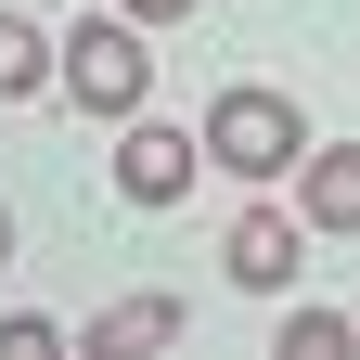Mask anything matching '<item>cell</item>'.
I'll return each instance as SVG.
<instances>
[{"instance_id": "1", "label": "cell", "mask_w": 360, "mask_h": 360, "mask_svg": "<svg viewBox=\"0 0 360 360\" xmlns=\"http://www.w3.org/2000/svg\"><path fill=\"white\" fill-rule=\"evenodd\" d=\"M206 155L232 167V180H283V167H309V116L283 103V90L232 77V90L206 103Z\"/></svg>"}, {"instance_id": "2", "label": "cell", "mask_w": 360, "mask_h": 360, "mask_svg": "<svg viewBox=\"0 0 360 360\" xmlns=\"http://www.w3.org/2000/svg\"><path fill=\"white\" fill-rule=\"evenodd\" d=\"M65 90H77L90 116H142V90H155L142 13H77V26H65Z\"/></svg>"}, {"instance_id": "3", "label": "cell", "mask_w": 360, "mask_h": 360, "mask_svg": "<svg viewBox=\"0 0 360 360\" xmlns=\"http://www.w3.org/2000/svg\"><path fill=\"white\" fill-rule=\"evenodd\" d=\"M193 167H219L193 129H155V116H129V142H116V193H129V206H180V193H193Z\"/></svg>"}, {"instance_id": "4", "label": "cell", "mask_w": 360, "mask_h": 360, "mask_svg": "<svg viewBox=\"0 0 360 360\" xmlns=\"http://www.w3.org/2000/svg\"><path fill=\"white\" fill-rule=\"evenodd\" d=\"M219 270L257 283V296H283V283H296V219H283V206H245L232 232H219Z\"/></svg>"}, {"instance_id": "5", "label": "cell", "mask_w": 360, "mask_h": 360, "mask_svg": "<svg viewBox=\"0 0 360 360\" xmlns=\"http://www.w3.org/2000/svg\"><path fill=\"white\" fill-rule=\"evenodd\" d=\"M296 206H309V232H360V142H309Z\"/></svg>"}, {"instance_id": "6", "label": "cell", "mask_w": 360, "mask_h": 360, "mask_svg": "<svg viewBox=\"0 0 360 360\" xmlns=\"http://www.w3.org/2000/svg\"><path fill=\"white\" fill-rule=\"evenodd\" d=\"M116 347H180V296H116L90 322V360H116Z\"/></svg>"}, {"instance_id": "7", "label": "cell", "mask_w": 360, "mask_h": 360, "mask_svg": "<svg viewBox=\"0 0 360 360\" xmlns=\"http://www.w3.org/2000/svg\"><path fill=\"white\" fill-rule=\"evenodd\" d=\"M39 77H65V39H39L26 13H0V103H26Z\"/></svg>"}, {"instance_id": "8", "label": "cell", "mask_w": 360, "mask_h": 360, "mask_svg": "<svg viewBox=\"0 0 360 360\" xmlns=\"http://www.w3.org/2000/svg\"><path fill=\"white\" fill-rule=\"evenodd\" d=\"M360 335L335 322V309H283V360H347Z\"/></svg>"}, {"instance_id": "9", "label": "cell", "mask_w": 360, "mask_h": 360, "mask_svg": "<svg viewBox=\"0 0 360 360\" xmlns=\"http://www.w3.org/2000/svg\"><path fill=\"white\" fill-rule=\"evenodd\" d=\"M116 13H142V26H180V13H193V0H116Z\"/></svg>"}, {"instance_id": "10", "label": "cell", "mask_w": 360, "mask_h": 360, "mask_svg": "<svg viewBox=\"0 0 360 360\" xmlns=\"http://www.w3.org/2000/svg\"><path fill=\"white\" fill-rule=\"evenodd\" d=\"M0 270H13V206H0Z\"/></svg>"}]
</instances>
